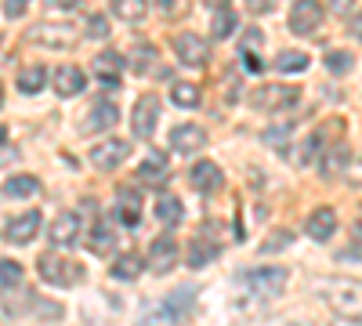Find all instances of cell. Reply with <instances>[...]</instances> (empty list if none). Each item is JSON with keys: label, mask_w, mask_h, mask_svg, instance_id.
I'll list each match as a JSON object with an SVG mask.
<instances>
[{"label": "cell", "mask_w": 362, "mask_h": 326, "mask_svg": "<svg viewBox=\"0 0 362 326\" xmlns=\"http://www.w3.org/2000/svg\"><path fill=\"white\" fill-rule=\"evenodd\" d=\"M127 156H131V141H124V138H105L98 149H90V163L98 170H116Z\"/></svg>", "instance_id": "11"}, {"label": "cell", "mask_w": 362, "mask_h": 326, "mask_svg": "<svg viewBox=\"0 0 362 326\" xmlns=\"http://www.w3.org/2000/svg\"><path fill=\"white\" fill-rule=\"evenodd\" d=\"M76 235H80V214L76 211H62L51 221V228H47V240L54 247H73Z\"/></svg>", "instance_id": "13"}, {"label": "cell", "mask_w": 362, "mask_h": 326, "mask_svg": "<svg viewBox=\"0 0 362 326\" xmlns=\"http://www.w3.org/2000/svg\"><path fill=\"white\" fill-rule=\"evenodd\" d=\"M174 51L185 66L192 69H203L210 62V44L199 37V33H174Z\"/></svg>", "instance_id": "8"}, {"label": "cell", "mask_w": 362, "mask_h": 326, "mask_svg": "<svg viewBox=\"0 0 362 326\" xmlns=\"http://www.w3.org/2000/svg\"><path fill=\"white\" fill-rule=\"evenodd\" d=\"M355 240H358V243H362V221H358V225H355Z\"/></svg>", "instance_id": "48"}, {"label": "cell", "mask_w": 362, "mask_h": 326, "mask_svg": "<svg viewBox=\"0 0 362 326\" xmlns=\"http://www.w3.org/2000/svg\"><path fill=\"white\" fill-rule=\"evenodd\" d=\"M4 141H8V131H4V127H0V145H4Z\"/></svg>", "instance_id": "49"}, {"label": "cell", "mask_w": 362, "mask_h": 326, "mask_svg": "<svg viewBox=\"0 0 362 326\" xmlns=\"http://www.w3.org/2000/svg\"><path fill=\"white\" fill-rule=\"evenodd\" d=\"M210 29H214L218 40L232 37V33H235V15H232L228 8H214V22H210Z\"/></svg>", "instance_id": "33"}, {"label": "cell", "mask_w": 362, "mask_h": 326, "mask_svg": "<svg viewBox=\"0 0 362 326\" xmlns=\"http://www.w3.org/2000/svg\"><path fill=\"white\" fill-rule=\"evenodd\" d=\"M348 4H351V0H337L334 8H337V11H348Z\"/></svg>", "instance_id": "46"}, {"label": "cell", "mask_w": 362, "mask_h": 326, "mask_svg": "<svg viewBox=\"0 0 362 326\" xmlns=\"http://www.w3.org/2000/svg\"><path fill=\"white\" fill-rule=\"evenodd\" d=\"M124 69H127V62H124V54H116V51H102V54L95 58V76H98L105 87H119V80H124Z\"/></svg>", "instance_id": "17"}, {"label": "cell", "mask_w": 362, "mask_h": 326, "mask_svg": "<svg viewBox=\"0 0 362 326\" xmlns=\"http://www.w3.org/2000/svg\"><path fill=\"white\" fill-rule=\"evenodd\" d=\"M192 298H196V290L192 286H177L174 293H167V301L148 315V319H163V322H181L189 315V308H192Z\"/></svg>", "instance_id": "10"}, {"label": "cell", "mask_w": 362, "mask_h": 326, "mask_svg": "<svg viewBox=\"0 0 362 326\" xmlns=\"http://www.w3.org/2000/svg\"><path fill=\"white\" fill-rule=\"evenodd\" d=\"M112 15L124 22H141L148 15V4L145 0H112Z\"/></svg>", "instance_id": "28"}, {"label": "cell", "mask_w": 362, "mask_h": 326, "mask_svg": "<svg viewBox=\"0 0 362 326\" xmlns=\"http://www.w3.org/2000/svg\"><path fill=\"white\" fill-rule=\"evenodd\" d=\"M109 272H112V279H119V283L138 279V276H141V257H138V254H119Z\"/></svg>", "instance_id": "25"}, {"label": "cell", "mask_w": 362, "mask_h": 326, "mask_svg": "<svg viewBox=\"0 0 362 326\" xmlns=\"http://www.w3.org/2000/svg\"><path fill=\"white\" fill-rule=\"evenodd\" d=\"M319 145H322V131H315V134H308V141H305V145H300V156H297V163H300V167H308V163H312V160H315V156L322 153V149H319Z\"/></svg>", "instance_id": "36"}, {"label": "cell", "mask_w": 362, "mask_h": 326, "mask_svg": "<svg viewBox=\"0 0 362 326\" xmlns=\"http://www.w3.org/2000/svg\"><path fill=\"white\" fill-rule=\"evenodd\" d=\"M37 232H40V211H25V214L11 218V221H8V228H4L8 243H18V247L33 243V235H37Z\"/></svg>", "instance_id": "14"}, {"label": "cell", "mask_w": 362, "mask_h": 326, "mask_svg": "<svg viewBox=\"0 0 362 326\" xmlns=\"http://www.w3.org/2000/svg\"><path fill=\"white\" fill-rule=\"evenodd\" d=\"M308 62H312V58H308L305 51H279V54H276V69H279V73H305Z\"/></svg>", "instance_id": "29"}, {"label": "cell", "mask_w": 362, "mask_h": 326, "mask_svg": "<svg viewBox=\"0 0 362 326\" xmlns=\"http://www.w3.org/2000/svg\"><path fill=\"white\" fill-rule=\"evenodd\" d=\"M221 167L218 163H210V160H199L192 170H189V182H192V189L196 192H218L221 189Z\"/></svg>", "instance_id": "18"}, {"label": "cell", "mask_w": 362, "mask_h": 326, "mask_svg": "<svg viewBox=\"0 0 362 326\" xmlns=\"http://www.w3.org/2000/svg\"><path fill=\"white\" fill-rule=\"evenodd\" d=\"M322 4L319 0H293V8H290V33L297 37H312L315 29L322 25Z\"/></svg>", "instance_id": "7"}, {"label": "cell", "mask_w": 362, "mask_h": 326, "mask_svg": "<svg viewBox=\"0 0 362 326\" xmlns=\"http://www.w3.org/2000/svg\"><path fill=\"white\" fill-rule=\"evenodd\" d=\"M286 243H290V232H279V235H276V240H268V243H264L261 250H264V254H272V250H283Z\"/></svg>", "instance_id": "40"}, {"label": "cell", "mask_w": 362, "mask_h": 326, "mask_svg": "<svg viewBox=\"0 0 362 326\" xmlns=\"http://www.w3.org/2000/svg\"><path fill=\"white\" fill-rule=\"evenodd\" d=\"M29 40L40 47H51V51H66L76 44V29L69 22H40L29 29Z\"/></svg>", "instance_id": "5"}, {"label": "cell", "mask_w": 362, "mask_h": 326, "mask_svg": "<svg viewBox=\"0 0 362 326\" xmlns=\"http://www.w3.org/2000/svg\"><path fill=\"white\" fill-rule=\"evenodd\" d=\"M177 257H181V250H177L174 235H156V240L148 243V269H153L156 276H167L177 264Z\"/></svg>", "instance_id": "9"}, {"label": "cell", "mask_w": 362, "mask_h": 326, "mask_svg": "<svg viewBox=\"0 0 362 326\" xmlns=\"http://www.w3.org/2000/svg\"><path fill=\"white\" fill-rule=\"evenodd\" d=\"M83 87H87V73L80 66H62V69L54 73V91L62 95V98L83 95Z\"/></svg>", "instance_id": "20"}, {"label": "cell", "mask_w": 362, "mask_h": 326, "mask_svg": "<svg viewBox=\"0 0 362 326\" xmlns=\"http://www.w3.org/2000/svg\"><path fill=\"white\" fill-rule=\"evenodd\" d=\"M116 214H119V221L124 225H138V218H141V192L138 189H131V185H119L116 189Z\"/></svg>", "instance_id": "19"}, {"label": "cell", "mask_w": 362, "mask_h": 326, "mask_svg": "<svg viewBox=\"0 0 362 326\" xmlns=\"http://www.w3.org/2000/svg\"><path fill=\"white\" fill-rule=\"evenodd\" d=\"M51 4H54V8H76L80 0H51Z\"/></svg>", "instance_id": "45"}, {"label": "cell", "mask_w": 362, "mask_h": 326, "mask_svg": "<svg viewBox=\"0 0 362 326\" xmlns=\"http://www.w3.org/2000/svg\"><path fill=\"white\" fill-rule=\"evenodd\" d=\"M305 232L312 235L315 243H326L329 235L337 232V214H334V206H315V211L305 218Z\"/></svg>", "instance_id": "15"}, {"label": "cell", "mask_w": 362, "mask_h": 326, "mask_svg": "<svg viewBox=\"0 0 362 326\" xmlns=\"http://www.w3.org/2000/svg\"><path fill=\"white\" fill-rule=\"evenodd\" d=\"M4 192L11 199H25V196H37L40 192V182H37L33 174H11L8 182H4Z\"/></svg>", "instance_id": "24"}, {"label": "cell", "mask_w": 362, "mask_h": 326, "mask_svg": "<svg viewBox=\"0 0 362 326\" xmlns=\"http://www.w3.org/2000/svg\"><path fill=\"white\" fill-rule=\"evenodd\" d=\"M221 247L218 243H210L206 235H192L189 240V269H206L210 261H218Z\"/></svg>", "instance_id": "21"}, {"label": "cell", "mask_w": 362, "mask_h": 326, "mask_svg": "<svg viewBox=\"0 0 362 326\" xmlns=\"http://www.w3.org/2000/svg\"><path fill=\"white\" fill-rule=\"evenodd\" d=\"M247 8H250L254 15H268L272 8H276V0H247Z\"/></svg>", "instance_id": "41"}, {"label": "cell", "mask_w": 362, "mask_h": 326, "mask_svg": "<svg viewBox=\"0 0 362 326\" xmlns=\"http://www.w3.org/2000/svg\"><path fill=\"white\" fill-rule=\"evenodd\" d=\"M206 145V131L199 124H181L170 131V149L181 153V156H189V153H199Z\"/></svg>", "instance_id": "12"}, {"label": "cell", "mask_w": 362, "mask_h": 326, "mask_svg": "<svg viewBox=\"0 0 362 326\" xmlns=\"http://www.w3.org/2000/svg\"><path fill=\"white\" fill-rule=\"evenodd\" d=\"M119 120V109L112 105V102H95L87 109V116H83V124H80V131L83 134H95V131H109L112 124Z\"/></svg>", "instance_id": "16"}, {"label": "cell", "mask_w": 362, "mask_h": 326, "mask_svg": "<svg viewBox=\"0 0 362 326\" xmlns=\"http://www.w3.org/2000/svg\"><path fill=\"white\" fill-rule=\"evenodd\" d=\"M153 62H156V47H148V44H138V47L131 51V58H127L131 73H138V76L153 73Z\"/></svg>", "instance_id": "27"}, {"label": "cell", "mask_w": 362, "mask_h": 326, "mask_svg": "<svg viewBox=\"0 0 362 326\" xmlns=\"http://www.w3.org/2000/svg\"><path fill=\"white\" fill-rule=\"evenodd\" d=\"M167 170H170V163H167V156H160V153H153V156H148L141 167H138V177H141V182L145 185H163L167 182Z\"/></svg>", "instance_id": "23"}, {"label": "cell", "mask_w": 362, "mask_h": 326, "mask_svg": "<svg viewBox=\"0 0 362 326\" xmlns=\"http://www.w3.org/2000/svg\"><path fill=\"white\" fill-rule=\"evenodd\" d=\"M206 4H210V8H225V4H228V0H206Z\"/></svg>", "instance_id": "47"}, {"label": "cell", "mask_w": 362, "mask_h": 326, "mask_svg": "<svg viewBox=\"0 0 362 326\" xmlns=\"http://www.w3.org/2000/svg\"><path fill=\"white\" fill-rule=\"evenodd\" d=\"M243 47H247V51H257V47H261V29H247Z\"/></svg>", "instance_id": "42"}, {"label": "cell", "mask_w": 362, "mask_h": 326, "mask_svg": "<svg viewBox=\"0 0 362 326\" xmlns=\"http://www.w3.org/2000/svg\"><path fill=\"white\" fill-rule=\"evenodd\" d=\"M37 272L51 286H73V283L83 279V264L73 261V257H66V254H40Z\"/></svg>", "instance_id": "2"}, {"label": "cell", "mask_w": 362, "mask_h": 326, "mask_svg": "<svg viewBox=\"0 0 362 326\" xmlns=\"http://www.w3.org/2000/svg\"><path fill=\"white\" fill-rule=\"evenodd\" d=\"M160 112H163L160 95H141L134 102V109H131V131H134V138H153L156 124H160Z\"/></svg>", "instance_id": "4"}, {"label": "cell", "mask_w": 362, "mask_h": 326, "mask_svg": "<svg viewBox=\"0 0 362 326\" xmlns=\"http://www.w3.org/2000/svg\"><path fill=\"white\" fill-rule=\"evenodd\" d=\"M87 37H90V40H105V37H109V18L90 15V18H87Z\"/></svg>", "instance_id": "37"}, {"label": "cell", "mask_w": 362, "mask_h": 326, "mask_svg": "<svg viewBox=\"0 0 362 326\" xmlns=\"http://www.w3.org/2000/svg\"><path fill=\"white\" fill-rule=\"evenodd\" d=\"M170 102L181 105V109H196V105H199V87H192V83H174Z\"/></svg>", "instance_id": "32"}, {"label": "cell", "mask_w": 362, "mask_h": 326, "mask_svg": "<svg viewBox=\"0 0 362 326\" xmlns=\"http://www.w3.org/2000/svg\"><path fill=\"white\" fill-rule=\"evenodd\" d=\"M319 293H322V301L334 308L337 315L362 319V279H348V276L322 279L319 283Z\"/></svg>", "instance_id": "1"}, {"label": "cell", "mask_w": 362, "mask_h": 326, "mask_svg": "<svg viewBox=\"0 0 362 326\" xmlns=\"http://www.w3.org/2000/svg\"><path fill=\"white\" fill-rule=\"evenodd\" d=\"M239 58H243V69H250V73H261V69H264V62H261L254 51H247V47L239 51Z\"/></svg>", "instance_id": "39"}, {"label": "cell", "mask_w": 362, "mask_h": 326, "mask_svg": "<svg viewBox=\"0 0 362 326\" xmlns=\"http://www.w3.org/2000/svg\"><path fill=\"white\" fill-rule=\"evenodd\" d=\"M286 134H290V124H279V131L268 127V131H264V141H268V145H286Z\"/></svg>", "instance_id": "38"}, {"label": "cell", "mask_w": 362, "mask_h": 326, "mask_svg": "<svg viewBox=\"0 0 362 326\" xmlns=\"http://www.w3.org/2000/svg\"><path fill=\"white\" fill-rule=\"evenodd\" d=\"M156 4H160L163 15H174V0H156Z\"/></svg>", "instance_id": "44"}, {"label": "cell", "mask_w": 362, "mask_h": 326, "mask_svg": "<svg viewBox=\"0 0 362 326\" xmlns=\"http://www.w3.org/2000/svg\"><path fill=\"white\" fill-rule=\"evenodd\" d=\"M22 283V264L18 261H0V293H4V290H15Z\"/></svg>", "instance_id": "34"}, {"label": "cell", "mask_w": 362, "mask_h": 326, "mask_svg": "<svg viewBox=\"0 0 362 326\" xmlns=\"http://www.w3.org/2000/svg\"><path fill=\"white\" fill-rule=\"evenodd\" d=\"M239 286L250 290L254 298H279L286 286V269L279 264H264V269H254L247 276H239Z\"/></svg>", "instance_id": "3"}, {"label": "cell", "mask_w": 362, "mask_h": 326, "mask_svg": "<svg viewBox=\"0 0 362 326\" xmlns=\"http://www.w3.org/2000/svg\"><path fill=\"white\" fill-rule=\"evenodd\" d=\"M351 66H355V54H351V51H329V54H326V69L334 73V76L351 73Z\"/></svg>", "instance_id": "35"}, {"label": "cell", "mask_w": 362, "mask_h": 326, "mask_svg": "<svg viewBox=\"0 0 362 326\" xmlns=\"http://www.w3.org/2000/svg\"><path fill=\"white\" fill-rule=\"evenodd\" d=\"M0 102H4V95H0Z\"/></svg>", "instance_id": "50"}, {"label": "cell", "mask_w": 362, "mask_h": 326, "mask_svg": "<svg viewBox=\"0 0 362 326\" xmlns=\"http://www.w3.org/2000/svg\"><path fill=\"white\" fill-rule=\"evenodd\" d=\"M351 33L362 40V15H355V18H351Z\"/></svg>", "instance_id": "43"}, {"label": "cell", "mask_w": 362, "mask_h": 326, "mask_svg": "<svg viewBox=\"0 0 362 326\" xmlns=\"http://www.w3.org/2000/svg\"><path fill=\"white\" fill-rule=\"evenodd\" d=\"M300 102V91L290 83H268V87H257V91L250 95V105L254 109H268V112H276V109H290Z\"/></svg>", "instance_id": "6"}, {"label": "cell", "mask_w": 362, "mask_h": 326, "mask_svg": "<svg viewBox=\"0 0 362 326\" xmlns=\"http://www.w3.org/2000/svg\"><path fill=\"white\" fill-rule=\"evenodd\" d=\"M153 214H156V221H160V225L174 228L181 218H185V206H181V199H177V196L163 192V196L156 199V206H153Z\"/></svg>", "instance_id": "22"}, {"label": "cell", "mask_w": 362, "mask_h": 326, "mask_svg": "<svg viewBox=\"0 0 362 326\" xmlns=\"http://www.w3.org/2000/svg\"><path fill=\"white\" fill-rule=\"evenodd\" d=\"M112 225L109 221H95V228H90V250L95 254H105V250H112Z\"/></svg>", "instance_id": "31"}, {"label": "cell", "mask_w": 362, "mask_h": 326, "mask_svg": "<svg viewBox=\"0 0 362 326\" xmlns=\"http://www.w3.org/2000/svg\"><path fill=\"white\" fill-rule=\"evenodd\" d=\"M44 83H47L44 66H25V69L18 73V91H22V95H37V91H44Z\"/></svg>", "instance_id": "26"}, {"label": "cell", "mask_w": 362, "mask_h": 326, "mask_svg": "<svg viewBox=\"0 0 362 326\" xmlns=\"http://www.w3.org/2000/svg\"><path fill=\"white\" fill-rule=\"evenodd\" d=\"M344 167H348V149H344V145H329L326 156H322V174L334 177V174H341Z\"/></svg>", "instance_id": "30"}]
</instances>
